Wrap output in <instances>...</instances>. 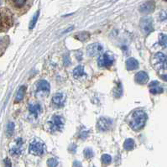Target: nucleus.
Returning a JSON list of instances; mask_svg holds the SVG:
<instances>
[{"label":"nucleus","mask_w":167,"mask_h":167,"mask_svg":"<svg viewBox=\"0 0 167 167\" xmlns=\"http://www.w3.org/2000/svg\"><path fill=\"white\" fill-rule=\"evenodd\" d=\"M14 14L8 8H0V33L6 32L14 24Z\"/></svg>","instance_id":"2"},{"label":"nucleus","mask_w":167,"mask_h":167,"mask_svg":"<svg viewBox=\"0 0 167 167\" xmlns=\"http://www.w3.org/2000/svg\"><path fill=\"white\" fill-rule=\"evenodd\" d=\"M21 153H22V150H21V149L19 148V147H15V148H13V149H11V150H10V154H11L12 155H19Z\"/></svg>","instance_id":"28"},{"label":"nucleus","mask_w":167,"mask_h":167,"mask_svg":"<svg viewBox=\"0 0 167 167\" xmlns=\"http://www.w3.org/2000/svg\"><path fill=\"white\" fill-rule=\"evenodd\" d=\"M76 38L78 39L79 40L84 41V40H88V38H89V34L87 33V32H82V33H80L78 35H77Z\"/></svg>","instance_id":"23"},{"label":"nucleus","mask_w":167,"mask_h":167,"mask_svg":"<svg viewBox=\"0 0 167 167\" xmlns=\"http://www.w3.org/2000/svg\"><path fill=\"white\" fill-rule=\"evenodd\" d=\"M112 125V121L106 118H101L97 122V128L102 130V131H106L108 130Z\"/></svg>","instance_id":"11"},{"label":"nucleus","mask_w":167,"mask_h":167,"mask_svg":"<svg viewBox=\"0 0 167 167\" xmlns=\"http://www.w3.org/2000/svg\"><path fill=\"white\" fill-rule=\"evenodd\" d=\"M103 51V46L99 43H94L89 45L87 48L88 55L90 56H95L100 55Z\"/></svg>","instance_id":"8"},{"label":"nucleus","mask_w":167,"mask_h":167,"mask_svg":"<svg viewBox=\"0 0 167 167\" xmlns=\"http://www.w3.org/2000/svg\"><path fill=\"white\" fill-rule=\"evenodd\" d=\"M7 5L16 14L22 15L31 8L32 0H5Z\"/></svg>","instance_id":"1"},{"label":"nucleus","mask_w":167,"mask_h":167,"mask_svg":"<svg viewBox=\"0 0 167 167\" xmlns=\"http://www.w3.org/2000/svg\"><path fill=\"white\" fill-rule=\"evenodd\" d=\"M135 144V141L132 139H128L125 140V142L124 144V148L126 150H134Z\"/></svg>","instance_id":"18"},{"label":"nucleus","mask_w":167,"mask_h":167,"mask_svg":"<svg viewBox=\"0 0 167 167\" xmlns=\"http://www.w3.org/2000/svg\"><path fill=\"white\" fill-rule=\"evenodd\" d=\"M114 61V58L108 54H104L98 58V66L100 67L108 68L111 66Z\"/></svg>","instance_id":"7"},{"label":"nucleus","mask_w":167,"mask_h":167,"mask_svg":"<svg viewBox=\"0 0 167 167\" xmlns=\"http://www.w3.org/2000/svg\"><path fill=\"white\" fill-rule=\"evenodd\" d=\"M84 74V69H83V66H78L77 67L75 68V70L73 71V75L76 78L79 77L81 76H82Z\"/></svg>","instance_id":"21"},{"label":"nucleus","mask_w":167,"mask_h":167,"mask_svg":"<svg viewBox=\"0 0 167 167\" xmlns=\"http://www.w3.org/2000/svg\"><path fill=\"white\" fill-rule=\"evenodd\" d=\"M65 100H66V96L62 93H57L52 98V102L58 107L62 106L65 103Z\"/></svg>","instance_id":"13"},{"label":"nucleus","mask_w":167,"mask_h":167,"mask_svg":"<svg viewBox=\"0 0 167 167\" xmlns=\"http://www.w3.org/2000/svg\"><path fill=\"white\" fill-rule=\"evenodd\" d=\"M93 151H92V149H86L85 150H84V155H85V157L87 158V159H91V158H92L93 157Z\"/></svg>","instance_id":"27"},{"label":"nucleus","mask_w":167,"mask_h":167,"mask_svg":"<svg viewBox=\"0 0 167 167\" xmlns=\"http://www.w3.org/2000/svg\"><path fill=\"white\" fill-rule=\"evenodd\" d=\"M47 165L49 167H57L58 166V161L54 158H50L48 159Z\"/></svg>","instance_id":"26"},{"label":"nucleus","mask_w":167,"mask_h":167,"mask_svg":"<svg viewBox=\"0 0 167 167\" xmlns=\"http://www.w3.org/2000/svg\"><path fill=\"white\" fill-rule=\"evenodd\" d=\"M146 119H147V116L144 112L142 110L135 111L132 113L130 120H129L130 127L136 131L140 130L144 126Z\"/></svg>","instance_id":"3"},{"label":"nucleus","mask_w":167,"mask_h":167,"mask_svg":"<svg viewBox=\"0 0 167 167\" xmlns=\"http://www.w3.org/2000/svg\"><path fill=\"white\" fill-rule=\"evenodd\" d=\"M39 16H40V10H38L35 14V15L33 16V18H32V19L30 20V30H33L34 28H35V24H36V22H37V20H38V19H39Z\"/></svg>","instance_id":"20"},{"label":"nucleus","mask_w":167,"mask_h":167,"mask_svg":"<svg viewBox=\"0 0 167 167\" xmlns=\"http://www.w3.org/2000/svg\"><path fill=\"white\" fill-rule=\"evenodd\" d=\"M14 124L13 122H9L7 126V135L9 137L13 135L14 134Z\"/></svg>","instance_id":"22"},{"label":"nucleus","mask_w":167,"mask_h":167,"mask_svg":"<svg viewBox=\"0 0 167 167\" xmlns=\"http://www.w3.org/2000/svg\"><path fill=\"white\" fill-rule=\"evenodd\" d=\"M73 167H82L81 166V163L80 161H74Z\"/></svg>","instance_id":"30"},{"label":"nucleus","mask_w":167,"mask_h":167,"mask_svg":"<svg viewBox=\"0 0 167 167\" xmlns=\"http://www.w3.org/2000/svg\"><path fill=\"white\" fill-rule=\"evenodd\" d=\"M51 125V129L53 131H56V130H61V128H63L64 125V119L61 116H54L53 117V120L50 123Z\"/></svg>","instance_id":"10"},{"label":"nucleus","mask_w":167,"mask_h":167,"mask_svg":"<svg viewBox=\"0 0 167 167\" xmlns=\"http://www.w3.org/2000/svg\"><path fill=\"white\" fill-rule=\"evenodd\" d=\"M25 90H26V88H25L24 86L21 87V88L19 89V91H18V92H17V95H16L15 100H14L15 103H19V102H21V101L23 100L24 94H25Z\"/></svg>","instance_id":"16"},{"label":"nucleus","mask_w":167,"mask_h":167,"mask_svg":"<svg viewBox=\"0 0 167 167\" xmlns=\"http://www.w3.org/2000/svg\"><path fill=\"white\" fill-rule=\"evenodd\" d=\"M155 8V3L154 1L150 0V1H147L145 3H144L139 7V11L143 14H151L152 12H154Z\"/></svg>","instance_id":"9"},{"label":"nucleus","mask_w":167,"mask_h":167,"mask_svg":"<svg viewBox=\"0 0 167 167\" xmlns=\"http://www.w3.org/2000/svg\"><path fill=\"white\" fill-rule=\"evenodd\" d=\"M4 165H5V167H12L11 162H10V160H9V159H8V158L4 159Z\"/></svg>","instance_id":"29"},{"label":"nucleus","mask_w":167,"mask_h":167,"mask_svg":"<svg viewBox=\"0 0 167 167\" xmlns=\"http://www.w3.org/2000/svg\"><path fill=\"white\" fill-rule=\"evenodd\" d=\"M128 70H135L139 67V62L135 58H129L126 62Z\"/></svg>","instance_id":"15"},{"label":"nucleus","mask_w":167,"mask_h":167,"mask_svg":"<svg viewBox=\"0 0 167 167\" xmlns=\"http://www.w3.org/2000/svg\"><path fill=\"white\" fill-rule=\"evenodd\" d=\"M159 41L160 46H164V47H166L167 44V40H166V35H164V34H160L159 36Z\"/></svg>","instance_id":"24"},{"label":"nucleus","mask_w":167,"mask_h":167,"mask_svg":"<svg viewBox=\"0 0 167 167\" xmlns=\"http://www.w3.org/2000/svg\"><path fill=\"white\" fill-rule=\"evenodd\" d=\"M0 2H1V0H0Z\"/></svg>","instance_id":"31"},{"label":"nucleus","mask_w":167,"mask_h":167,"mask_svg":"<svg viewBox=\"0 0 167 167\" xmlns=\"http://www.w3.org/2000/svg\"><path fill=\"white\" fill-rule=\"evenodd\" d=\"M45 150V145L40 141H33L30 145V152L35 155H41Z\"/></svg>","instance_id":"5"},{"label":"nucleus","mask_w":167,"mask_h":167,"mask_svg":"<svg viewBox=\"0 0 167 167\" xmlns=\"http://www.w3.org/2000/svg\"><path fill=\"white\" fill-rule=\"evenodd\" d=\"M149 87L150 88V91L152 94H159L163 92V88L159 86L158 81H152L150 83Z\"/></svg>","instance_id":"12"},{"label":"nucleus","mask_w":167,"mask_h":167,"mask_svg":"<svg viewBox=\"0 0 167 167\" xmlns=\"http://www.w3.org/2000/svg\"><path fill=\"white\" fill-rule=\"evenodd\" d=\"M140 28L144 34H150L153 31V20L151 18L144 17L140 20Z\"/></svg>","instance_id":"6"},{"label":"nucleus","mask_w":167,"mask_h":167,"mask_svg":"<svg viewBox=\"0 0 167 167\" xmlns=\"http://www.w3.org/2000/svg\"><path fill=\"white\" fill-rule=\"evenodd\" d=\"M148 79H149V77H148V74L146 72H139L136 74V81L139 84H144L145 82H147Z\"/></svg>","instance_id":"14"},{"label":"nucleus","mask_w":167,"mask_h":167,"mask_svg":"<svg viewBox=\"0 0 167 167\" xmlns=\"http://www.w3.org/2000/svg\"><path fill=\"white\" fill-rule=\"evenodd\" d=\"M30 111L35 116L38 117L39 113L41 112V107L40 104H35V105H30Z\"/></svg>","instance_id":"19"},{"label":"nucleus","mask_w":167,"mask_h":167,"mask_svg":"<svg viewBox=\"0 0 167 167\" xmlns=\"http://www.w3.org/2000/svg\"><path fill=\"white\" fill-rule=\"evenodd\" d=\"M50 84L48 83L46 81H40L38 84V90L39 91H45V92H49L50 91Z\"/></svg>","instance_id":"17"},{"label":"nucleus","mask_w":167,"mask_h":167,"mask_svg":"<svg viewBox=\"0 0 167 167\" xmlns=\"http://www.w3.org/2000/svg\"><path fill=\"white\" fill-rule=\"evenodd\" d=\"M153 66L157 70H165L166 71V56L163 53L159 52L154 56Z\"/></svg>","instance_id":"4"},{"label":"nucleus","mask_w":167,"mask_h":167,"mask_svg":"<svg viewBox=\"0 0 167 167\" xmlns=\"http://www.w3.org/2000/svg\"><path fill=\"white\" fill-rule=\"evenodd\" d=\"M112 161V157L109 155H104L102 156V162L104 163V165H108L110 164Z\"/></svg>","instance_id":"25"}]
</instances>
